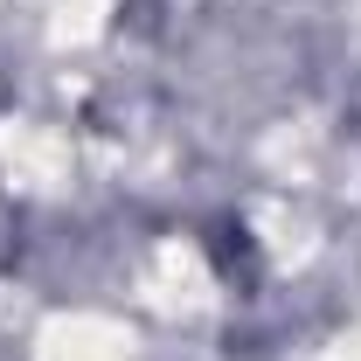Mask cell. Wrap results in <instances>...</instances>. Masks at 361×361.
I'll list each match as a JSON object with an SVG mask.
<instances>
[{
    "instance_id": "obj_1",
    "label": "cell",
    "mask_w": 361,
    "mask_h": 361,
    "mask_svg": "<svg viewBox=\"0 0 361 361\" xmlns=\"http://www.w3.org/2000/svg\"><path fill=\"white\" fill-rule=\"evenodd\" d=\"M209 250H216V264H223V271H250V229H243V223L229 229V223H223Z\"/></svg>"
}]
</instances>
